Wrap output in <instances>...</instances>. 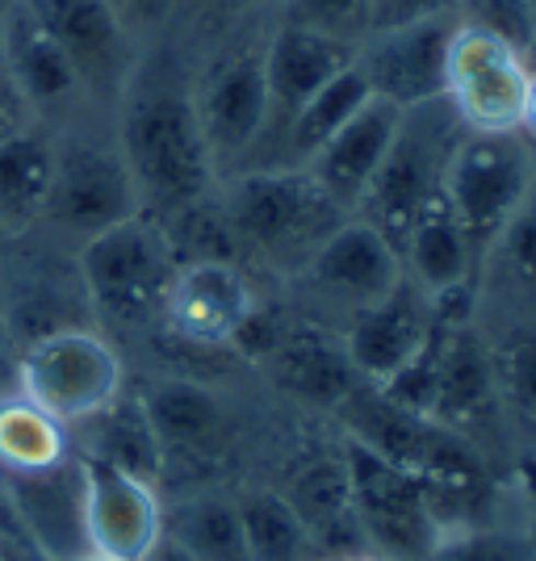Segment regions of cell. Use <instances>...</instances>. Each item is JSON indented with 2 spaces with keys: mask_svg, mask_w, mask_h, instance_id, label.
<instances>
[{
  "mask_svg": "<svg viewBox=\"0 0 536 561\" xmlns=\"http://www.w3.org/2000/svg\"><path fill=\"white\" fill-rule=\"evenodd\" d=\"M117 151L139 188V206L176 214L206 202V188L214 181L210 147L202 135L193 96L172 76L156 71L130 89Z\"/></svg>",
  "mask_w": 536,
  "mask_h": 561,
  "instance_id": "1",
  "label": "cell"
},
{
  "mask_svg": "<svg viewBox=\"0 0 536 561\" xmlns=\"http://www.w3.org/2000/svg\"><path fill=\"white\" fill-rule=\"evenodd\" d=\"M223 218L231 239L281 273H298L349 222L306 168H252L235 176Z\"/></svg>",
  "mask_w": 536,
  "mask_h": 561,
  "instance_id": "2",
  "label": "cell"
},
{
  "mask_svg": "<svg viewBox=\"0 0 536 561\" xmlns=\"http://www.w3.org/2000/svg\"><path fill=\"white\" fill-rule=\"evenodd\" d=\"M461 135L466 126L457 122L444 96L402 110L395 142L352 218L369 222L395 252H402V239L420 222V214L444 202V168L453 160V147L461 142Z\"/></svg>",
  "mask_w": 536,
  "mask_h": 561,
  "instance_id": "3",
  "label": "cell"
},
{
  "mask_svg": "<svg viewBox=\"0 0 536 561\" xmlns=\"http://www.w3.org/2000/svg\"><path fill=\"white\" fill-rule=\"evenodd\" d=\"M340 448L349 473V507L365 549L381 561L427 558L444 533L427 482L352 436H340Z\"/></svg>",
  "mask_w": 536,
  "mask_h": 561,
  "instance_id": "4",
  "label": "cell"
},
{
  "mask_svg": "<svg viewBox=\"0 0 536 561\" xmlns=\"http://www.w3.org/2000/svg\"><path fill=\"white\" fill-rule=\"evenodd\" d=\"M536 193V156L528 139L512 135H461L444 168V206L461 222L474 256H490L499 231Z\"/></svg>",
  "mask_w": 536,
  "mask_h": 561,
  "instance_id": "5",
  "label": "cell"
},
{
  "mask_svg": "<svg viewBox=\"0 0 536 561\" xmlns=\"http://www.w3.org/2000/svg\"><path fill=\"white\" fill-rule=\"evenodd\" d=\"M176 268L181 260L172 252L163 227L142 214L84 239V252H80L89 302L96 306V314L122 328H139L160 314Z\"/></svg>",
  "mask_w": 536,
  "mask_h": 561,
  "instance_id": "6",
  "label": "cell"
},
{
  "mask_svg": "<svg viewBox=\"0 0 536 561\" xmlns=\"http://www.w3.org/2000/svg\"><path fill=\"white\" fill-rule=\"evenodd\" d=\"M18 369H22V394L64 427L93 420L96 411H105L122 394L117 352L101 335L80 328L43 331L18 356Z\"/></svg>",
  "mask_w": 536,
  "mask_h": 561,
  "instance_id": "7",
  "label": "cell"
},
{
  "mask_svg": "<svg viewBox=\"0 0 536 561\" xmlns=\"http://www.w3.org/2000/svg\"><path fill=\"white\" fill-rule=\"evenodd\" d=\"M533 68L515 47L478 25H461L448 38L444 101L469 135H512L520 130Z\"/></svg>",
  "mask_w": 536,
  "mask_h": 561,
  "instance_id": "8",
  "label": "cell"
},
{
  "mask_svg": "<svg viewBox=\"0 0 536 561\" xmlns=\"http://www.w3.org/2000/svg\"><path fill=\"white\" fill-rule=\"evenodd\" d=\"M294 280L303 289V302L315 314H344V328H349L356 314L381 302L402 280V256L369 222L349 218L294 273Z\"/></svg>",
  "mask_w": 536,
  "mask_h": 561,
  "instance_id": "9",
  "label": "cell"
},
{
  "mask_svg": "<svg viewBox=\"0 0 536 561\" xmlns=\"http://www.w3.org/2000/svg\"><path fill=\"white\" fill-rule=\"evenodd\" d=\"M139 214V188L117 147L93 139H71L55 151L47 218L64 231L93 239Z\"/></svg>",
  "mask_w": 536,
  "mask_h": 561,
  "instance_id": "10",
  "label": "cell"
},
{
  "mask_svg": "<svg viewBox=\"0 0 536 561\" xmlns=\"http://www.w3.org/2000/svg\"><path fill=\"white\" fill-rule=\"evenodd\" d=\"M84 533L89 553L96 558L147 561L163 540V503L156 482L84 461Z\"/></svg>",
  "mask_w": 536,
  "mask_h": 561,
  "instance_id": "11",
  "label": "cell"
},
{
  "mask_svg": "<svg viewBox=\"0 0 536 561\" xmlns=\"http://www.w3.org/2000/svg\"><path fill=\"white\" fill-rule=\"evenodd\" d=\"M432 331H436V298L420 280L402 273V280L381 302H374L344 328V352L361 381L386 386L420 356Z\"/></svg>",
  "mask_w": 536,
  "mask_h": 561,
  "instance_id": "12",
  "label": "cell"
},
{
  "mask_svg": "<svg viewBox=\"0 0 536 561\" xmlns=\"http://www.w3.org/2000/svg\"><path fill=\"white\" fill-rule=\"evenodd\" d=\"M256 294L231 260H189L168 285L160 319L193 348H231Z\"/></svg>",
  "mask_w": 536,
  "mask_h": 561,
  "instance_id": "13",
  "label": "cell"
},
{
  "mask_svg": "<svg viewBox=\"0 0 536 561\" xmlns=\"http://www.w3.org/2000/svg\"><path fill=\"white\" fill-rule=\"evenodd\" d=\"M22 540L43 561L89 558L84 533V461L68 457L38 473H9L4 482Z\"/></svg>",
  "mask_w": 536,
  "mask_h": 561,
  "instance_id": "14",
  "label": "cell"
},
{
  "mask_svg": "<svg viewBox=\"0 0 536 561\" xmlns=\"http://www.w3.org/2000/svg\"><path fill=\"white\" fill-rule=\"evenodd\" d=\"M457 25L448 18L402 25L374 34V47L356 55V71L365 76L377 101H390L395 110H415L444 96V59L448 38Z\"/></svg>",
  "mask_w": 536,
  "mask_h": 561,
  "instance_id": "15",
  "label": "cell"
},
{
  "mask_svg": "<svg viewBox=\"0 0 536 561\" xmlns=\"http://www.w3.org/2000/svg\"><path fill=\"white\" fill-rule=\"evenodd\" d=\"M197 122L210 147L214 172L252 156L260 135L269 130V84H264V59L235 55L223 68L210 71L202 93L193 96Z\"/></svg>",
  "mask_w": 536,
  "mask_h": 561,
  "instance_id": "16",
  "label": "cell"
},
{
  "mask_svg": "<svg viewBox=\"0 0 536 561\" xmlns=\"http://www.w3.org/2000/svg\"><path fill=\"white\" fill-rule=\"evenodd\" d=\"M398 122H402V110H395L390 101L369 96L303 164L310 172V181L323 188L344 214H356L361 197L369 193L377 168H381L398 135Z\"/></svg>",
  "mask_w": 536,
  "mask_h": 561,
  "instance_id": "17",
  "label": "cell"
},
{
  "mask_svg": "<svg viewBox=\"0 0 536 561\" xmlns=\"http://www.w3.org/2000/svg\"><path fill=\"white\" fill-rule=\"evenodd\" d=\"M50 38L68 50L80 84L117 89L126 76V25L105 0H25Z\"/></svg>",
  "mask_w": 536,
  "mask_h": 561,
  "instance_id": "18",
  "label": "cell"
},
{
  "mask_svg": "<svg viewBox=\"0 0 536 561\" xmlns=\"http://www.w3.org/2000/svg\"><path fill=\"white\" fill-rule=\"evenodd\" d=\"M352 55L335 34L310 25H281L273 47L264 50V84H269V122H285L303 110L310 96L323 89L331 76L349 68Z\"/></svg>",
  "mask_w": 536,
  "mask_h": 561,
  "instance_id": "19",
  "label": "cell"
},
{
  "mask_svg": "<svg viewBox=\"0 0 536 561\" xmlns=\"http://www.w3.org/2000/svg\"><path fill=\"white\" fill-rule=\"evenodd\" d=\"M0 43H4V71L18 80V89H22L34 110L59 105V101H68L80 89V76H76V64L68 59V50L43 30V22L25 9V0H18L4 13Z\"/></svg>",
  "mask_w": 536,
  "mask_h": 561,
  "instance_id": "20",
  "label": "cell"
},
{
  "mask_svg": "<svg viewBox=\"0 0 536 561\" xmlns=\"http://www.w3.org/2000/svg\"><path fill=\"white\" fill-rule=\"evenodd\" d=\"M142 415L151 423L156 440H160L163 461L172 453H202L223 436V398L210 386L189 381V377H163L147 394L139 398Z\"/></svg>",
  "mask_w": 536,
  "mask_h": 561,
  "instance_id": "21",
  "label": "cell"
},
{
  "mask_svg": "<svg viewBox=\"0 0 536 561\" xmlns=\"http://www.w3.org/2000/svg\"><path fill=\"white\" fill-rule=\"evenodd\" d=\"M398 256H402V273L420 280L432 298L448 294V289H461V285H474V268H478V256L469 248L461 222L453 218V210L444 202L420 214V222L402 239Z\"/></svg>",
  "mask_w": 536,
  "mask_h": 561,
  "instance_id": "22",
  "label": "cell"
},
{
  "mask_svg": "<svg viewBox=\"0 0 536 561\" xmlns=\"http://www.w3.org/2000/svg\"><path fill=\"white\" fill-rule=\"evenodd\" d=\"M163 537L185 549L193 561H252L235 494H185L163 507Z\"/></svg>",
  "mask_w": 536,
  "mask_h": 561,
  "instance_id": "23",
  "label": "cell"
},
{
  "mask_svg": "<svg viewBox=\"0 0 536 561\" xmlns=\"http://www.w3.org/2000/svg\"><path fill=\"white\" fill-rule=\"evenodd\" d=\"M80 427H84V457L80 461H101V466L126 469L142 482H160L163 453L151 423L142 415L139 398L117 394L105 411H96L93 420H84Z\"/></svg>",
  "mask_w": 536,
  "mask_h": 561,
  "instance_id": "24",
  "label": "cell"
},
{
  "mask_svg": "<svg viewBox=\"0 0 536 561\" xmlns=\"http://www.w3.org/2000/svg\"><path fill=\"white\" fill-rule=\"evenodd\" d=\"M269 360L277 365L285 390L323 402V407H340L361 386L344 344H331L319 331H285Z\"/></svg>",
  "mask_w": 536,
  "mask_h": 561,
  "instance_id": "25",
  "label": "cell"
},
{
  "mask_svg": "<svg viewBox=\"0 0 536 561\" xmlns=\"http://www.w3.org/2000/svg\"><path fill=\"white\" fill-rule=\"evenodd\" d=\"M55 147L43 135L25 130L0 142V227L4 234H25L38 218H47Z\"/></svg>",
  "mask_w": 536,
  "mask_h": 561,
  "instance_id": "26",
  "label": "cell"
},
{
  "mask_svg": "<svg viewBox=\"0 0 536 561\" xmlns=\"http://www.w3.org/2000/svg\"><path fill=\"white\" fill-rule=\"evenodd\" d=\"M239 524L252 549V561H323L306 533L303 515L289 507L277 486H239L235 491Z\"/></svg>",
  "mask_w": 536,
  "mask_h": 561,
  "instance_id": "27",
  "label": "cell"
},
{
  "mask_svg": "<svg viewBox=\"0 0 536 561\" xmlns=\"http://www.w3.org/2000/svg\"><path fill=\"white\" fill-rule=\"evenodd\" d=\"M71 457L68 427L25 394L0 398V466L4 473H38Z\"/></svg>",
  "mask_w": 536,
  "mask_h": 561,
  "instance_id": "28",
  "label": "cell"
},
{
  "mask_svg": "<svg viewBox=\"0 0 536 561\" xmlns=\"http://www.w3.org/2000/svg\"><path fill=\"white\" fill-rule=\"evenodd\" d=\"M369 84H365V76L356 71V59H352L349 68L340 71V76H331L319 93L306 101L298 114L285 122V130H281V139L289 147V160L285 168H303L319 147H323L344 122H349L365 101H369Z\"/></svg>",
  "mask_w": 536,
  "mask_h": 561,
  "instance_id": "29",
  "label": "cell"
},
{
  "mask_svg": "<svg viewBox=\"0 0 536 561\" xmlns=\"http://www.w3.org/2000/svg\"><path fill=\"white\" fill-rule=\"evenodd\" d=\"M490 374H494V398L499 420H508L515 432L533 440L536 432V328L515 323L499 340H487Z\"/></svg>",
  "mask_w": 536,
  "mask_h": 561,
  "instance_id": "30",
  "label": "cell"
},
{
  "mask_svg": "<svg viewBox=\"0 0 536 561\" xmlns=\"http://www.w3.org/2000/svg\"><path fill=\"white\" fill-rule=\"evenodd\" d=\"M423 561H536L528 545V519H487L448 528Z\"/></svg>",
  "mask_w": 536,
  "mask_h": 561,
  "instance_id": "31",
  "label": "cell"
},
{
  "mask_svg": "<svg viewBox=\"0 0 536 561\" xmlns=\"http://www.w3.org/2000/svg\"><path fill=\"white\" fill-rule=\"evenodd\" d=\"M490 252L499 256V264H503V273L512 277V285L536 294V193L515 210L512 222L499 231Z\"/></svg>",
  "mask_w": 536,
  "mask_h": 561,
  "instance_id": "32",
  "label": "cell"
},
{
  "mask_svg": "<svg viewBox=\"0 0 536 561\" xmlns=\"http://www.w3.org/2000/svg\"><path fill=\"white\" fill-rule=\"evenodd\" d=\"M478 30L503 38L520 55H536V13L528 0H469Z\"/></svg>",
  "mask_w": 536,
  "mask_h": 561,
  "instance_id": "33",
  "label": "cell"
},
{
  "mask_svg": "<svg viewBox=\"0 0 536 561\" xmlns=\"http://www.w3.org/2000/svg\"><path fill=\"white\" fill-rule=\"evenodd\" d=\"M457 0H365L361 25L369 34H386V30H402V25L432 22V18H448Z\"/></svg>",
  "mask_w": 536,
  "mask_h": 561,
  "instance_id": "34",
  "label": "cell"
},
{
  "mask_svg": "<svg viewBox=\"0 0 536 561\" xmlns=\"http://www.w3.org/2000/svg\"><path fill=\"white\" fill-rule=\"evenodd\" d=\"M289 13H294V25H310V30L335 34L344 25L361 22L365 0H289Z\"/></svg>",
  "mask_w": 536,
  "mask_h": 561,
  "instance_id": "35",
  "label": "cell"
},
{
  "mask_svg": "<svg viewBox=\"0 0 536 561\" xmlns=\"http://www.w3.org/2000/svg\"><path fill=\"white\" fill-rule=\"evenodd\" d=\"M30 117H34V105L25 101V93L18 89V80L0 68V142L25 135V130H30Z\"/></svg>",
  "mask_w": 536,
  "mask_h": 561,
  "instance_id": "36",
  "label": "cell"
},
{
  "mask_svg": "<svg viewBox=\"0 0 536 561\" xmlns=\"http://www.w3.org/2000/svg\"><path fill=\"white\" fill-rule=\"evenodd\" d=\"M110 9L117 13V22H156V18H163L168 13V4L172 0H105Z\"/></svg>",
  "mask_w": 536,
  "mask_h": 561,
  "instance_id": "37",
  "label": "cell"
},
{
  "mask_svg": "<svg viewBox=\"0 0 536 561\" xmlns=\"http://www.w3.org/2000/svg\"><path fill=\"white\" fill-rule=\"evenodd\" d=\"M22 394V369H18V356L0 344V398Z\"/></svg>",
  "mask_w": 536,
  "mask_h": 561,
  "instance_id": "38",
  "label": "cell"
},
{
  "mask_svg": "<svg viewBox=\"0 0 536 561\" xmlns=\"http://www.w3.org/2000/svg\"><path fill=\"white\" fill-rule=\"evenodd\" d=\"M520 135L528 142H536V71L528 80V96H524V114H520Z\"/></svg>",
  "mask_w": 536,
  "mask_h": 561,
  "instance_id": "39",
  "label": "cell"
},
{
  "mask_svg": "<svg viewBox=\"0 0 536 561\" xmlns=\"http://www.w3.org/2000/svg\"><path fill=\"white\" fill-rule=\"evenodd\" d=\"M0 537L22 540V528H18V515H13V503H9V491L0 482Z\"/></svg>",
  "mask_w": 536,
  "mask_h": 561,
  "instance_id": "40",
  "label": "cell"
},
{
  "mask_svg": "<svg viewBox=\"0 0 536 561\" xmlns=\"http://www.w3.org/2000/svg\"><path fill=\"white\" fill-rule=\"evenodd\" d=\"M524 494H528V515L536 512V432L528 440V457H524Z\"/></svg>",
  "mask_w": 536,
  "mask_h": 561,
  "instance_id": "41",
  "label": "cell"
},
{
  "mask_svg": "<svg viewBox=\"0 0 536 561\" xmlns=\"http://www.w3.org/2000/svg\"><path fill=\"white\" fill-rule=\"evenodd\" d=\"M147 561H193V558H189L185 549H176L172 540L163 537L160 545H156V553H151V558H147Z\"/></svg>",
  "mask_w": 536,
  "mask_h": 561,
  "instance_id": "42",
  "label": "cell"
},
{
  "mask_svg": "<svg viewBox=\"0 0 536 561\" xmlns=\"http://www.w3.org/2000/svg\"><path fill=\"white\" fill-rule=\"evenodd\" d=\"M206 4L223 9V13H239V9H243V4H252V0H206Z\"/></svg>",
  "mask_w": 536,
  "mask_h": 561,
  "instance_id": "43",
  "label": "cell"
},
{
  "mask_svg": "<svg viewBox=\"0 0 536 561\" xmlns=\"http://www.w3.org/2000/svg\"><path fill=\"white\" fill-rule=\"evenodd\" d=\"M13 545H25V540L0 537V561H18V558H13Z\"/></svg>",
  "mask_w": 536,
  "mask_h": 561,
  "instance_id": "44",
  "label": "cell"
},
{
  "mask_svg": "<svg viewBox=\"0 0 536 561\" xmlns=\"http://www.w3.org/2000/svg\"><path fill=\"white\" fill-rule=\"evenodd\" d=\"M528 545H533V558H536V512L528 515Z\"/></svg>",
  "mask_w": 536,
  "mask_h": 561,
  "instance_id": "45",
  "label": "cell"
},
{
  "mask_svg": "<svg viewBox=\"0 0 536 561\" xmlns=\"http://www.w3.org/2000/svg\"><path fill=\"white\" fill-rule=\"evenodd\" d=\"M340 561H381V558H374V553H356V558H340Z\"/></svg>",
  "mask_w": 536,
  "mask_h": 561,
  "instance_id": "46",
  "label": "cell"
},
{
  "mask_svg": "<svg viewBox=\"0 0 536 561\" xmlns=\"http://www.w3.org/2000/svg\"><path fill=\"white\" fill-rule=\"evenodd\" d=\"M13 4H18V0H0V18H4V13L13 9Z\"/></svg>",
  "mask_w": 536,
  "mask_h": 561,
  "instance_id": "47",
  "label": "cell"
},
{
  "mask_svg": "<svg viewBox=\"0 0 536 561\" xmlns=\"http://www.w3.org/2000/svg\"><path fill=\"white\" fill-rule=\"evenodd\" d=\"M80 561H110V558H96V553H89V558H80Z\"/></svg>",
  "mask_w": 536,
  "mask_h": 561,
  "instance_id": "48",
  "label": "cell"
},
{
  "mask_svg": "<svg viewBox=\"0 0 536 561\" xmlns=\"http://www.w3.org/2000/svg\"><path fill=\"white\" fill-rule=\"evenodd\" d=\"M4 243H9V234H4V227H0V248H4Z\"/></svg>",
  "mask_w": 536,
  "mask_h": 561,
  "instance_id": "49",
  "label": "cell"
},
{
  "mask_svg": "<svg viewBox=\"0 0 536 561\" xmlns=\"http://www.w3.org/2000/svg\"><path fill=\"white\" fill-rule=\"evenodd\" d=\"M528 4H533V13H536V0H528Z\"/></svg>",
  "mask_w": 536,
  "mask_h": 561,
  "instance_id": "50",
  "label": "cell"
}]
</instances>
